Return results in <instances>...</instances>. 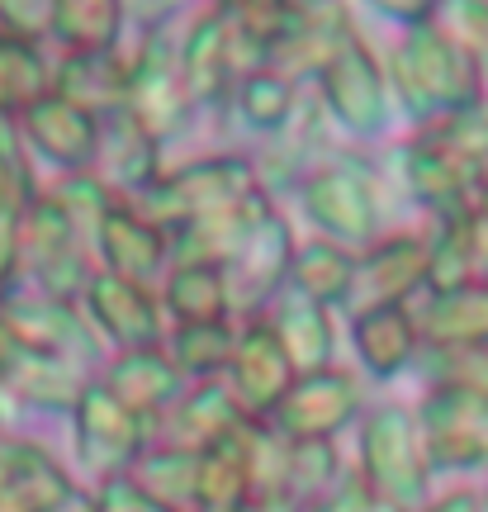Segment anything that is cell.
Listing matches in <instances>:
<instances>
[{"instance_id": "1", "label": "cell", "mask_w": 488, "mask_h": 512, "mask_svg": "<svg viewBox=\"0 0 488 512\" xmlns=\"http://www.w3.org/2000/svg\"><path fill=\"white\" fill-rule=\"evenodd\" d=\"M398 105L413 114L417 124H436L446 114H460L479 105V62L465 57L455 43L436 34L432 24H417L394 43L389 53V76Z\"/></svg>"}, {"instance_id": "2", "label": "cell", "mask_w": 488, "mask_h": 512, "mask_svg": "<svg viewBox=\"0 0 488 512\" xmlns=\"http://www.w3.org/2000/svg\"><path fill=\"white\" fill-rule=\"evenodd\" d=\"M256 190H261V181L252 171V157L209 152V157H195V162H181L176 171H162L143 195H133L128 204L147 223H157L162 233H171L181 223L209 219V214H223L233 204L252 200Z\"/></svg>"}, {"instance_id": "3", "label": "cell", "mask_w": 488, "mask_h": 512, "mask_svg": "<svg viewBox=\"0 0 488 512\" xmlns=\"http://www.w3.org/2000/svg\"><path fill=\"white\" fill-rule=\"evenodd\" d=\"M299 200L313 228L337 247H370L384 219L380 171L356 152H332L323 166H313L299 181Z\"/></svg>"}, {"instance_id": "4", "label": "cell", "mask_w": 488, "mask_h": 512, "mask_svg": "<svg viewBox=\"0 0 488 512\" xmlns=\"http://www.w3.org/2000/svg\"><path fill=\"white\" fill-rule=\"evenodd\" d=\"M365 489L389 503L398 512H417L427 503V489H432V465H427V451H422V437H417V418L408 408H370V418L361 427V470Z\"/></svg>"}, {"instance_id": "5", "label": "cell", "mask_w": 488, "mask_h": 512, "mask_svg": "<svg viewBox=\"0 0 488 512\" xmlns=\"http://www.w3.org/2000/svg\"><path fill=\"white\" fill-rule=\"evenodd\" d=\"M176 29L171 19L166 24H152L143 29V43L138 53L128 57V91H124V110L138 119V124L166 143L176 138L185 124H190V95H185L181 81V57H176Z\"/></svg>"}, {"instance_id": "6", "label": "cell", "mask_w": 488, "mask_h": 512, "mask_svg": "<svg viewBox=\"0 0 488 512\" xmlns=\"http://www.w3.org/2000/svg\"><path fill=\"white\" fill-rule=\"evenodd\" d=\"M417 437L432 470H484L488 389H432L417 408Z\"/></svg>"}, {"instance_id": "7", "label": "cell", "mask_w": 488, "mask_h": 512, "mask_svg": "<svg viewBox=\"0 0 488 512\" xmlns=\"http://www.w3.org/2000/svg\"><path fill=\"white\" fill-rule=\"evenodd\" d=\"M76 451L91 465L95 475L119 479L133 470V460L147 451V437H152V418H138L133 408L109 394L105 384H86L81 399H76Z\"/></svg>"}, {"instance_id": "8", "label": "cell", "mask_w": 488, "mask_h": 512, "mask_svg": "<svg viewBox=\"0 0 488 512\" xmlns=\"http://www.w3.org/2000/svg\"><path fill=\"white\" fill-rule=\"evenodd\" d=\"M365 408V394L356 375H346L337 366L308 370V375H294L290 394L280 399L271 427L285 441H332L342 427H351V418Z\"/></svg>"}, {"instance_id": "9", "label": "cell", "mask_w": 488, "mask_h": 512, "mask_svg": "<svg viewBox=\"0 0 488 512\" xmlns=\"http://www.w3.org/2000/svg\"><path fill=\"white\" fill-rule=\"evenodd\" d=\"M394 166H398L403 190H408L422 209H436L441 219L470 209L474 195H479L488 181L484 166L470 162V157H460V152H451L446 143H436L427 128H417L413 143L394 147Z\"/></svg>"}, {"instance_id": "10", "label": "cell", "mask_w": 488, "mask_h": 512, "mask_svg": "<svg viewBox=\"0 0 488 512\" xmlns=\"http://www.w3.org/2000/svg\"><path fill=\"white\" fill-rule=\"evenodd\" d=\"M294 384V366L280 337L266 318H247L237 323V347L228 361V394L242 408L247 422H266L280 408V399L290 394Z\"/></svg>"}, {"instance_id": "11", "label": "cell", "mask_w": 488, "mask_h": 512, "mask_svg": "<svg viewBox=\"0 0 488 512\" xmlns=\"http://www.w3.org/2000/svg\"><path fill=\"white\" fill-rule=\"evenodd\" d=\"M318 105L332 124H342L356 138H375L389 114V81L384 67L365 43H351L323 76H318Z\"/></svg>"}, {"instance_id": "12", "label": "cell", "mask_w": 488, "mask_h": 512, "mask_svg": "<svg viewBox=\"0 0 488 512\" xmlns=\"http://www.w3.org/2000/svg\"><path fill=\"white\" fill-rule=\"evenodd\" d=\"M290 261H294V233H290V223L271 209V214L247 233V242L237 247L233 261L223 266L233 313L256 318L271 299H280L285 280H290Z\"/></svg>"}, {"instance_id": "13", "label": "cell", "mask_w": 488, "mask_h": 512, "mask_svg": "<svg viewBox=\"0 0 488 512\" xmlns=\"http://www.w3.org/2000/svg\"><path fill=\"white\" fill-rule=\"evenodd\" d=\"M427 290V238L394 233V238L370 242L356 256V280L346 309H389V304H413V294Z\"/></svg>"}, {"instance_id": "14", "label": "cell", "mask_w": 488, "mask_h": 512, "mask_svg": "<svg viewBox=\"0 0 488 512\" xmlns=\"http://www.w3.org/2000/svg\"><path fill=\"white\" fill-rule=\"evenodd\" d=\"M176 57H181V81H185V95H190L195 110L228 105L237 76H242V62H237L233 29H228V19L218 15L214 5L199 10V15L181 29Z\"/></svg>"}, {"instance_id": "15", "label": "cell", "mask_w": 488, "mask_h": 512, "mask_svg": "<svg viewBox=\"0 0 488 512\" xmlns=\"http://www.w3.org/2000/svg\"><path fill=\"white\" fill-rule=\"evenodd\" d=\"M86 318L100 337H109L119 351H147L162 342V299L147 290V285H133V280H119V275H91L86 285Z\"/></svg>"}, {"instance_id": "16", "label": "cell", "mask_w": 488, "mask_h": 512, "mask_svg": "<svg viewBox=\"0 0 488 512\" xmlns=\"http://www.w3.org/2000/svg\"><path fill=\"white\" fill-rule=\"evenodd\" d=\"M351 43H361V29H356V19L346 15V5L342 0H318V5L299 10L290 38L271 53V67L280 76H290V81H299V76L318 81Z\"/></svg>"}, {"instance_id": "17", "label": "cell", "mask_w": 488, "mask_h": 512, "mask_svg": "<svg viewBox=\"0 0 488 512\" xmlns=\"http://www.w3.org/2000/svg\"><path fill=\"white\" fill-rule=\"evenodd\" d=\"M327 128H332V119L323 114V105L308 100V95H299L294 114L275 128V133L261 138V152L252 157V171H256V181H261V190L294 185V181H304L313 166H323L327 162L323 157Z\"/></svg>"}, {"instance_id": "18", "label": "cell", "mask_w": 488, "mask_h": 512, "mask_svg": "<svg viewBox=\"0 0 488 512\" xmlns=\"http://www.w3.org/2000/svg\"><path fill=\"white\" fill-rule=\"evenodd\" d=\"M162 143L147 133L128 110L100 114V143H95V176L114 190H124V200L143 195L147 185L162 176Z\"/></svg>"}, {"instance_id": "19", "label": "cell", "mask_w": 488, "mask_h": 512, "mask_svg": "<svg viewBox=\"0 0 488 512\" xmlns=\"http://www.w3.org/2000/svg\"><path fill=\"white\" fill-rule=\"evenodd\" d=\"M95 252L105 261L109 275L119 280H133V285H147L152 275H162L171 266V252H166V233L157 223H147L128 200H119L105 214L100 233H95Z\"/></svg>"}, {"instance_id": "20", "label": "cell", "mask_w": 488, "mask_h": 512, "mask_svg": "<svg viewBox=\"0 0 488 512\" xmlns=\"http://www.w3.org/2000/svg\"><path fill=\"white\" fill-rule=\"evenodd\" d=\"M275 204L266 200V190H256L252 200L233 204L223 214H209V219L181 223L166 233V252H171V266H185V261H199V266H228L237 256V247L247 242L256 223L271 214Z\"/></svg>"}, {"instance_id": "21", "label": "cell", "mask_w": 488, "mask_h": 512, "mask_svg": "<svg viewBox=\"0 0 488 512\" xmlns=\"http://www.w3.org/2000/svg\"><path fill=\"white\" fill-rule=\"evenodd\" d=\"M114 394V399L133 408L138 418L162 422V413L176 408V399L185 394V375L171 366V356L162 347L147 351H119L105 366V380H100Z\"/></svg>"}, {"instance_id": "22", "label": "cell", "mask_w": 488, "mask_h": 512, "mask_svg": "<svg viewBox=\"0 0 488 512\" xmlns=\"http://www.w3.org/2000/svg\"><path fill=\"white\" fill-rule=\"evenodd\" d=\"M413 323L422 347H488V280L427 294L413 304Z\"/></svg>"}, {"instance_id": "23", "label": "cell", "mask_w": 488, "mask_h": 512, "mask_svg": "<svg viewBox=\"0 0 488 512\" xmlns=\"http://www.w3.org/2000/svg\"><path fill=\"white\" fill-rule=\"evenodd\" d=\"M24 247H29V256H34L38 280H43L48 299H72L76 290H86V285H91V275H86V252H81V238H76L72 228H67V219H62V214H57L48 200L34 209Z\"/></svg>"}, {"instance_id": "24", "label": "cell", "mask_w": 488, "mask_h": 512, "mask_svg": "<svg viewBox=\"0 0 488 512\" xmlns=\"http://www.w3.org/2000/svg\"><path fill=\"white\" fill-rule=\"evenodd\" d=\"M29 138L43 157H53L67 171H91L95 166V143H100V119L86 114L81 105L62 100V95H43L29 110Z\"/></svg>"}, {"instance_id": "25", "label": "cell", "mask_w": 488, "mask_h": 512, "mask_svg": "<svg viewBox=\"0 0 488 512\" xmlns=\"http://www.w3.org/2000/svg\"><path fill=\"white\" fill-rule=\"evenodd\" d=\"M351 337H356V356L370 375H403L408 366H417L422 356V337H417L413 323V304H389V309H365L356 313L351 323Z\"/></svg>"}, {"instance_id": "26", "label": "cell", "mask_w": 488, "mask_h": 512, "mask_svg": "<svg viewBox=\"0 0 488 512\" xmlns=\"http://www.w3.org/2000/svg\"><path fill=\"white\" fill-rule=\"evenodd\" d=\"M166 427H171V441L166 446H181V451H204V446H214V441L233 437L237 427H242V408L233 403V394H228V384L218 380H199L195 389H185L181 399H176V408L171 413H162Z\"/></svg>"}, {"instance_id": "27", "label": "cell", "mask_w": 488, "mask_h": 512, "mask_svg": "<svg viewBox=\"0 0 488 512\" xmlns=\"http://www.w3.org/2000/svg\"><path fill=\"white\" fill-rule=\"evenodd\" d=\"M10 332L24 351H43V356H91L95 332L86 323V313H76L67 299H38V304H19V313H10Z\"/></svg>"}, {"instance_id": "28", "label": "cell", "mask_w": 488, "mask_h": 512, "mask_svg": "<svg viewBox=\"0 0 488 512\" xmlns=\"http://www.w3.org/2000/svg\"><path fill=\"white\" fill-rule=\"evenodd\" d=\"M266 323H271L275 337H280V347H285V356H290L294 375H308V370L332 366V351H337L332 309H323V304H308L304 294L285 290Z\"/></svg>"}, {"instance_id": "29", "label": "cell", "mask_w": 488, "mask_h": 512, "mask_svg": "<svg viewBox=\"0 0 488 512\" xmlns=\"http://www.w3.org/2000/svg\"><path fill=\"white\" fill-rule=\"evenodd\" d=\"M0 494L15 498L24 512H53L72 494V479L43 446L10 441V446H0Z\"/></svg>"}, {"instance_id": "30", "label": "cell", "mask_w": 488, "mask_h": 512, "mask_svg": "<svg viewBox=\"0 0 488 512\" xmlns=\"http://www.w3.org/2000/svg\"><path fill=\"white\" fill-rule=\"evenodd\" d=\"M128 484L162 512H199V456L181 446H147L133 460Z\"/></svg>"}, {"instance_id": "31", "label": "cell", "mask_w": 488, "mask_h": 512, "mask_svg": "<svg viewBox=\"0 0 488 512\" xmlns=\"http://www.w3.org/2000/svg\"><path fill=\"white\" fill-rule=\"evenodd\" d=\"M351 280H356V256H351V247L313 238V242H304V247H294L285 290L304 294L308 304L332 309V304H346V299H351Z\"/></svg>"}, {"instance_id": "32", "label": "cell", "mask_w": 488, "mask_h": 512, "mask_svg": "<svg viewBox=\"0 0 488 512\" xmlns=\"http://www.w3.org/2000/svg\"><path fill=\"white\" fill-rule=\"evenodd\" d=\"M124 91H128V57H119L114 48L105 53H67V67H62V86L57 95L81 105L86 114H109L124 110Z\"/></svg>"}, {"instance_id": "33", "label": "cell", "mask_w": 488, "mask_h": 512, "mask_svg": "<svg viewBox=\"0 0 488 512\" xmlns=\"http://www.w3.org/2000/svg\"><path fill=\"white\" fill-rule=\"evenodd\" d=\"M162 309L176 318V328H181V323H214V318H233L223 266H199V261L166 266Z\"/></svg>"}, {"instance_id": "34", "label": "cell", "mask_w": 488, "mask_h": 512, "mask_svg": "<svg viewBox=\"0 0 488 512\" xmlns=\"http://www.w3.org/2000/svg\"><path fill=\"white\" fill-rule=\"evenodd\" d=\"M237 347V323L233 318H214V323H181L166 342L171 366L185 380H214L218 370H228Z\"/></svg>"}, {"instance_id": "35", "label": "cell", "mask_w": 488, "mask_h": 512, "mask_svg": "<svg viewBox=\"0 0 488 512\" xmlns=\"http://www.w3.org/2000/svg\"><path fill=\"white\" fill-rule=\"evenodd\" d=\"M124 29V0H53V34L67 53H105Z\"/></svg>"}, {"instance_id": "36", "label": "cell", "mask_w": 488, "mask_h": 512, "mask_svg": "<svg viewBox=\"0 0 488 512\" xmlns=\"http://www.w3.org/2000/svg\"><path fill=\"white\" fill-rule=\"evenodd\" d=\"M228 105H233L237 119L252 128V133L266 138V133H275V128L294 114V105H299V86H294L290 76H280L275 67H261V72L237 81L233 95H228Z\"/></svg>"}, {"instance_id": "37", "label": "cell", "mask_w": 488, "mask_h": 512, "mask_svg": "<svg viewBox=\"0 0 488 512\" xmlns=\"http://www.w3.org/2000/svg\"><path fill=\"white\" fill-rule=\"evenodd\" d=\"M342 460L332 441H290V475H285V498L299 512H313L323 498L342 489Z\"/></svg>"}, {"instance_id": "38", "label": "cell", "mask_w": 488, "mask_h": 512, "mask_svg": "<svg viewBox=\"0 0 488 512\" xmlns=\"http://www.w3.org/2000/svg\"><path fill=\"white\" fill-rule=\"evenodd\" d=\"M10 375H15L19 394H24L29 403H38V408H76L81 389H86V380H81L76 361L43 356V351H24Z\"/></svg>"}, {"instance_id": "39", "label": "cell", "mask_w": 488, "mask_h": 512, "mask_svg": "<svg viewBox=\"0 0 488 512\" xmlns=\"http://www.w3.org/2000/svg\"><path fill=\"white\" fill-rule=\"evenodd\" d=\"M474 285V261H470V223L465 209L446 214L436 223V233L427 238V294H446Z\"/></svg>"}, {"instance_id": "40", "label": "cell", "mask_w": 488, "mask_h": 512, "mask_svg": "<svg viewBox=\"0 0 488 512\" xmlns=\"http://www.w3.org/2000/svg\"><path fill=\"white\" fill-rule=\"evenodd\" d=\"M214 10L228 19V29L237 38H247V43L266 48V53H275L290 38L294 19H299L294 0H214Z\"/></svg>"}, {"instance_id": "41", "label": "cell", "mask_w": 488, "mask_h": 512, "mask_svg": "<svg viewBox=\"0 0 488 512\" xmlns=\"http://www.w3.org/2000/svg\"><path fill=\"white\" fill-rule=\"evenodd\" d=\"M48 95V67L29 38H0V105L34 110Z\"/></svg>"}, {"instance_id": "42", "label": "cell", "mask_w": 488, "mask_h": 512, "mask_svg": "<svg viewBox=\"0 0 488 512\" xmlns=\"http://www.w3.org/2000/svg\"><path fill=\"white\" fill-rule=\"evenodd\" d=\"M67 219V228H72L81 242H95V233H100V223H105V214L114 209V195H109V185L95 176V171H72V181L57 190L53 200H48Z\"/></svg>"}, {"instance_id": "43", "label": "cell", "mask_w": 488, "mask_h": 512, "mask_svg": "<svg viewBox=\"0 0 488 512\" xmlns=\"http://www.w3.org/2000/svg\"><path fill=\"white\" fill-rule=\"evenodd\" d=\"M417 370L432 389H488V347H422Z\"/></svg>"}, {"instance_id": "44", "label": "cell", "mask_w": 488, "mask_h": 512, "mask_svg": "<svg viewBox=\"0 0 488 512\" xmlns=\"http://www.w3.org/2000/svg\"><path fill=\"white\" fill-rule=\"evenodd\" d=\"M427 24L474 62L488 57V0H436Z\"/></svg>"}, {"instance_id": "45", "label": "cell", "mask_w": 488, "mask_h": 512, "mask_svg": "<svg viewBox=\"0 0 488 512\" xmlns=\"http://www.w3.org/2000/svg\"><path fill=\"white\" fill-rule=\"evenodd\" d=\"M465 223H470V261H474V280H488V181H484V190L474 195L470 209H465Z\"/></svg>"}, {"instance_id": "46", "label": "cell", "mask_w": 488, "mask_h": 512, "mask_svg": "<svg viewBox=\"0 0 488 512\" xmlns=\"http://www.w3.org/2000/svg\"><path fill=\"white\" fill-rule=\"evenodd\" d=\"M100 512H162L152 498H143L133 484H128V475H119V479H105L100 484Z\"/></svg>"}, {"instance_id": "47", "label": "cell", "mask_w": 488, "mask_h": 512, "mask_svg": "<svg viewBox=\"0 0 488 512\" xmlns=\"http://www.w3.org/2000/svg\"><path fill=\"white\" fill-rule=\"evenodd\" d=\"M0 15L10 19L19 34H34L43 24H53V0H0Z\"/></svg>"}, {"instance_id": "48", "label": "cell", "mask_w": 488, "mask_h": 512, "mask_svg": "<svg viewBox=\"0 0 488 512\" xmlns=\"http://www.w3.org/2000/svg\"><path fill=\"white\" fill-rule=\"evenodd\" d=\"M370 498H375V494L365 489L361 475H346L342 489H337L332 498H323V503H318L313 512H365V508H370Z\"/></svg>"}, {"instance_id": "49", "label": "cell", "mask_w": 488, "mask_h": 512, "mask_svg": "<svg viewBox=\"0 0 488 512\" xmlns=\"http://www.w3.org/2000/svg\"><path fill=\"white\" fill-rule=\"evenodd\" d=\"M370 10L384 19H398V24H408V29H417V24H427L436 10V0H370Z\"/></svg>"}, {"instance_id": "50", "label": "cell", "mask_w": 488, "mask_h": 512, "mask_svg": "<svg viewBox=\"0 0 488 512\" xmlns=\"http://www.w3.org/2000/svg\"><path fill=\"white\" fill-rule=\"evenodd\" d=\"M10 261H15V200L0 195V275L10 271Z\"/></svg>"}, {"instance_id": "51", "label": "cell", "mask_w": 488, "mask_h": 512, "mask_svg": "<svg viewBox=\"0 0 488 512\" xmlns=\"http://www.w3.org/2000/svg\"><path fill=\"white\" fill-rule=\"evenodd\" d=\"M417 512H479V498L460 489V494H446V498H427Z\"/></svg>"}, {"instance_id": "52", "label": "cell", "mask_w": 488, "mask_h": 512, "mask_svg": "<svg viewBox=\"0 0 488 512\" xmlns=\"http://www.w3.org/2000/svg\"><path fill=\"white\" fill-rule=\"evenodd\" d=\"M19 356H24V347L15 342V332H10V323H0V375H10Z\"/></svg>"}, {"instance_id": "53", "label": "cell", "mask_w": 488, "mask_h": 512, "mask_svg": "<svg viewBox=\"0 0 488 512\" xmlns=\"http://www.w3.org/2000/svg\"><path fill=\"white\" fill-rule=\"evenodd\" d=\"M242 512H299V508H294L285 494H256V498H247Z\"/></svg>"}, {"instance_id": "54", "label": "cell", "mask_w": 488, "mask_h": 512, "mask_svg": "<svg viewBox=\"0 0 488 512\" xmlns=\"http://www.w3.org/2000/svg\"><path fill=\"white\" fill-rule=\"evenodd\" d=\"M53 512H100V498H95V494H81V489H72V494L62 498Z\"/></svg>"}, {"instance_id": "55", "label": "cell", "mask_w": 488, "mask_h": 512, "mask_svg": "<svg viewBox=\"0 0 488 512\" xmlns=\"http://www.w3.org/2000/svg\"><path fill=\"white\" fill-rule=\"evenodd\" d=\"M0 512H24V508H19L15 498H5V494H0Z\"/></svg>"}, {"instance_id": "56", "label": "cell", "mask_w": 488, "mask_h": 512, "mask_svg": "<svg viewBox=\"0 0 488 512\" xmlns=\"http://www.w3.org/2000/svg\"><path fill=\"white\" fill-rule=\"evenodd\" d=\"M365 512H398V508H389V503H380V498H370V508Z\"/></svg>"}, {"instance_id": "57", "label": "cell", "mask_w": 488, "mask_h": 512, "mask_svg": "<svg viewBox=\"0 0 488 512\" xmlns=\"http://www.w3.org/2000/svg\"><path fill=\"white\" fill-rule=\"evenodd\" d=\"M479 86H484V95H488V57L479 62Z\"/></svg>"}, {"instance_id": "58", "label": "cell", "mask_w": 488, "mask_h": 512, "mask_svg": "<svg viewBox=\"0 0 488 512\" xmlns=\"http://www.w3.org/2000/svg\"><path fill=\"white\" fill-rule=\"evenodd\" d=\"M479 114H484V128H488V95H479Z\"/></svg>"}, {"instance_id": "59", "label": "cell", "mask_w": 488, "mask_h": 512, "mask_svg": "<svg viewBox=\"0 0 488 512\" xmlns=\"http://www.w3.org/2000/svg\"><path fill=\"white\" fill-rule=\"evenodd\" d=\"M294 5H299V10H304V5H318V0H294Z\"/></svg>"}, {"instance_id": "60", "label": "cell", "mask_w": 488, "mask_h": 512, "mask_svg": "<svg viewBox=\"0 0 488 512\" xmlns=\"http://www.w3.org/2000/svg\"><path fill=\"white\" fill-rule=\"evenodd\" d=\"M479 512H488V494H484V498H479Z\"/></svg>"}]
</instances>
